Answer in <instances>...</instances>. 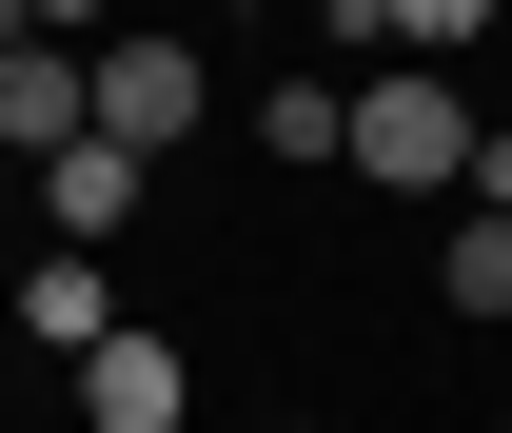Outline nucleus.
Here are the masks:
<instances>
[{"label": "nucleus", "instance_id": "1", "mask_svg": "<svg viewBox=\"0 0 512 433\" xmlns=\"http://www.w3.org/2000/svg\"><path fill=\"white\" fill-rule=\"evenodd\" d=\"M473 138H493V119H453V79H434V60L355 79V178H394V197H473Z\"/></svg>", "mask_w": 512, "mask_h": 433}, {"label": "nucleus", "instance_id": "2", "mask_svg": "<svg viewBox=\"0 0 512 433\" xmlns=\"http://www.w3.org/2000/svg\"><path fill=\"white\" fill-rule=\"evenodd\" d=\"M79 79H99V138H138V158H158V138H197V99H217L178 20H119V40H79Z\"/></svg>", "mask_w": 512, "mask_h": 433}, {"label": "nucleus", "instance_id": "3", "mask_svg": "<svg viewBox=\"0 0 512 433\" xmlns=\"http://www.w3.org/2000/svg\"><path fill=\"white\" fill-rule=\"evenodd\" d=\"M0 138H20V158L99 138V79H79V40H0Z\"/></svg>", "mask_w": 512, "mask_h": 433}, {"label": "nucleus", "instance_id": "4", "mask_svg": "<svg viewBox=\"0 0 512 433\" xmlns=\"http://www.w3.org/2000/svg\"><path fill=\"white\" fill-rule=\"evenodd\" d=\"M178 394H197V374L158 355L138 315H119V335H99V355H79V414H99V433H178Z\"/></svg>", "mask_w": 512, "mask_h": 433}, {"label": "nucleus", "instance_id": "5", "mask_svg": "<svg viewBox=\"0 0 512 433\" xmlns=\"http://www.w3.org/2000/svg\"><path fill=\"white\" fill-rule=\"evenodd\" d=\"M20 335H40V355H99V335H119V276H99V256H20Z\"/></svg>", "mask_w": 512, "mask_h": 433}, {"label": "nucleus", "instance_id": "6", "mask_svg": "<svg viewBox=\"0 0 512 433\" xmlns=\"http://www.w3.org/2000/svg\"><path fill=\"white\" fill-rule=\"evenodd\" d=\"M40 217H60V237L99 256V237L138 217V138H60V158H40Z\"/></svg>", "mask_w": 512, "mask_h": 433}, {"label": "nucleus", "instance_id": "7", "mask_svg": "<svg viewBox=\"0 0 512 433\" xmlns=\"http://www.w3.org/2000/svg\"><path fill=\"white\" fill-rule=\"evenodd\" d=\"M375 40H394V60H434V79H453L473 40H493V0H375Z\"/></svg>", "mask_w": 512, "mask_h": 433}, {"label": "nucleus", "instance_id": "8", "mask_svg": "<svg viewBox=\"0 0 512 433\" xmlns=\"http://www.w3.org/2000/svg\"><path fill=\"white\" fill-rule=\"evenodd\" d=\"M256 138H276V158H355V79H276Z\"/></svg>", "mask_w": 512, "mask_h": 433}, {"label": "nucleus", "instance_id": "9", "mask_svg": "<svg viewBox=\"0 0 512 433\" xmlns=\"http://www.w3.org/2000/svg\"><path fill=\"white\" fill-rule=\"evenodd\" d=\"M453 315H512V217H493V197L453 217Z\"/></svg>", "mask_w": 512, "mask_h": 433}, {"label": "nucleus", "instance_id": "10", "mask_svg": "<svg viewBox=\"0 0 512 433\" xmlns=\"http://www.w3.org/2000/svg\"><path fill=\"white\" fill-rule=\"evenodd\" d=\"M20 40H119V0H0Z\"/></svg>", "mask_w": 512, "mask_h": 433}, {"label": "nucleus", "instance_id": "11", "mask_svg": "<svg viewBox=\"0 0 512 433\" xmlns=\"http://www.w3.org/2000/svg\"><path fill=\"white\" fill-rule=\"evenodd\" d=\"M473 197H493V217H512V119H493V138H473Z\"/></svg>", "mask_w": 512, "mask_h": 433}, {"label": "nucleus", "instance_id": "12", "mask_svg": "<svg viewBox=\"0 0 512 433\" xmlns=\"http://www.w3.org/2000/svg\"><path fill=\"white\" fill-rule=\"evenodd\" d=\"M0 178H20V138H0Z\"/></svg>", "mask_w": 512, "mask_h": 433}, {"label": "nucleus", "instance_id": "13", "mask_svg": "<svg viewBox=\"0 0 512 433\" xmlns=\"http://www.w3.org/2000/svg\"><path fill=\"white\" fill-rule=\"evenodd\" d=\"M0 40H20V20H0Z\"/></svg>", "mask_w": 512, "mask_h": 433}, {"label": "nucleus", "instance_id": "14", "mask_svg": "<svg viewBox=\"0 0 512 433\" xmlns=\"http://www.w3.org/2000/svg\"><path fill=\"white\" fill-rule=\"evenodd\" d=\"M276 433H296V414H276Z\"/></svg>", "mask_w": 512, "mask_h": 433}, {"label": "nucleus", "instance_id": "15", "mask_svg": "<svg viewBox=\"0 0 512 433\" xmlns=\"http://www.w3.org/2000/svg\"><path fill=\"white\" fill-rule=\"evenodd\" d=\"M493 433H512V414H493Z\"/></svg>", "mask_w": 512, "mask_h": 433}]
</instances>
